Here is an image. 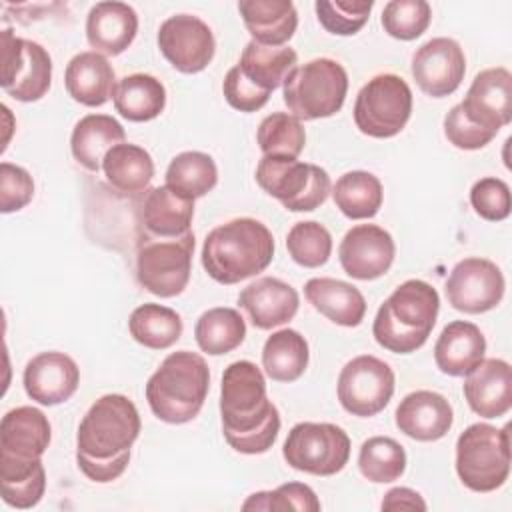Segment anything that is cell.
I'll return each instance as SVG.
<instances>
[{
	"instance_id": "1",
	"label": "cell",
	"mask_w": 512,
	"mask_h": 512,
	"mask_svg": "<svg viewBox=\"0 0 512 512\" xmlns=\"http://www.w3.org/2000/svg\"><path fill=\"white\" fill-rule=\"evenodd\" d=\"M140 428V414L128 396H100L88 408L76 432V464L80 472L98 484L120 478L128 468L130 448Z\"/></svg>"
},
{
	"instance_id": "2",
	"label": "cell",
	"mask_w": 512,
	"mask_h": 512,
	"mask_svg": "<svg viewBox=\"0 0 512 512\" xmlns=\"http://www.w3.org/2000/svg\"><path fill=\"white\" fill-rule=\"evenodd\" d=\"M220 418L226 442L240 454H264L280 432L278 408L266 396L262 370L250 360L226 366L220 384Z\"/></svg>"
},
{
	"instance_id": "3",
	"label": "cell",
	"mask_w": 512,
	"mask_h": 512,
	"mask_svg": "<svg viewBox=\"0 0 512 512\" xmlns=\"http://www.w3.org/2000/svg\"><path fill=\"white\" fill-rule=\"evenodd\" d=\"M274 258V236L256 218H234L208 232L202 244V266L220 284H238L268 268Z\"/></svg>"
},
{
	"instance_id": "4",
	"label": "cell",
	"mask_w": 512,
	"mask_h": 512,
	"mask_svg": "<svg viewBox=\"0 0 512 512\" xmlns=\"http://www.w3.org/2000/svg\"><path fill=\"white\" fill-rule=\"evenodd\" d=\"M438 310L440 296L434 286L418 278L406 280L378 308L372 336L388 352H416L426 344Z\"/></svg>"
},
{
	"instance_id": "5",
	"label": "cell",
	"mask_w": 512,
	"mask_h": 512,
	"mask_svg": "<svg viewBox=\"0 0 512 512\" xmlns=\"http://www.w3.org/2000/svg\"><path fill=\"white\" fill-rule=\"evenodd\" d=\"M210 390L206 360L190 350L168 354L146 382V400L152 414L166 424L194 420Z\"/></svg>"
},
{
	"instance_id": "6",
	"label": "cell",
	"mask_w": 512,
	"mask_h": 512,
	"mask_svg": "<svg viewBox=\"0 0 512 512\" xmlns=\"http://www.w3.org/2000/svg\"><path fill=\"white\" fill-rule=\"evenodd\" d=\"M348 74L332 58H314L296 66L282 82V98L298 120L330 118L344 106Z\"/></svg>"
},
{
	"instance_id": "7",
	"label": "cell",
	"mask_w": 512,
	"mask_h": 512,
	"mask_svg": "<svg viewBox=\"0 0 512 512\" xmlns=\"http://www.w3.org/2000/svg\"><path fill=\"white\" fill-rule=\"evenodd\" d=\"M456 474L472 492H494L510 474L508 426L476 422L456 440Z\"/></svg>"
},
{
	"instance_id": "8",
	"label": "cell",
	"mask_w": 512,
	"mask_h": 512,
	"mask_svg": "<svg viewBox=\"0 0 512 512\" xmlns=\"http://www.w3.org/2000/svg\"><path fill=\"white\" fill-rule=\"evenodd\" d=\"M258 186L286 210L312 212L330 194V176L324 168L288 156H262L256 166Z\"/></svg>"
},
{
	"instance_id": "9",
	"label": "cell",
	"mask_w": 512,
	"mask_h": 512,
	"mask_svg": "<svg viewBox=\"0 0 512 512\" xmlns=\"http://www.w3.org/2000/svg\"><path fill=\"white\" fill-rule=\"evenodd\" d=\"M412 114V90L402 76L378 74L358 92L354 124L370 138H392L404 130Z\"/></svg>"
},
{
	"instance_id": "10",
	"label": "cell",
	"mask_w": 512,
	"mask_h": 512,
	"mask_svg": "<svg viewBox=\"0 0 512 512\" xmlns=\"http://www.w3.org/2000/svg\"><path fill=\"white\" fill-rule=\"evenodd\" d=\"M194 232L180 238H140L136 278L142 288L160 298L184 292L192 272Z\"/></svg>"
},
{
	"instance_id": "11",
	"label": "cell",
	"mask_w": 512,
	"mask_h": 512,
	"mask_svg": "<svg viewBox=\"0 0 512 512\" xmlns=\"http://www.w3.org/2000/svg\"><path fill=\"white\" fill-rule=\"evenodd\" d=\"M282 456L298 472L334 476L348 464L350 438L330 422H298L284 440Z\"/></svg>"
},
{
	"instance_id": "12",
	"label": "cell",
	"mask_w": 512,
	"mask_h": 512,
	"mask_svg": "<svg viewBox=\"0 0 512 512\" xmlns=\"http://www.w3.org/2000/svg\"><path fill=\"white\" fill-rule=\"evenodd\" d=\"M2 90L18 102L40 100L52 82V58L38 42L2 30Z\"/></svg>"
},
{
	"instance_id": "13",
	"label": "cell",
	"mask_w": 512,
	"mask_h": 512,
	"mask_svg": "<svg viewBox=\"0 0 512 512\" xmlns=\"http://www.w3.org/2000/svg\"><path fill=\"white\" fill-rule=\"evenodd\" d=\"M394 384V370L384 360L362 354L344 364L336 392L348 414L370 418L388 406L394 394Z\"/></svg>"
},
{
	"instance_id": "14",
	"label": "cell",
	"mask_w": 512,
	"mask_h": 512,
	"mask_svg": "<svg viewBox=\"0 0 512 512\" xmlns=\"http://www.w3.org/2000/svg\"><path fill=\"white\" fill-rule=\"evenodd\" d=\"M504 288L502 270L492 260L478 256L460 260L444 286L448 304L464 314H482L496 308L504 296Z\"/></svg>"
},
{
	"instance_id": "15",
	"label": "cell",
	"mask_w": 512,
	"mask_h": 512,
	"mask_svg": "<svg viewBox=\"0 0 512 512\" xmlns=\"http://www.w3.org/2000/svg\"><path fill=\"white\" fill-rule=\"evenodd\" d=\"M162 56L182 74L202 72L214 58L216 40L210 26L192 14L166 18L158 30Z\"/></svg>"
},
{
	"instance_id": "16",
	"label": "cell",
	"mask_w": 512,
	"mask_h": 512,
	"mask_svg": "<svg viewBox=\"0 0 512 512\" xmlns=\"http://www.w3.org/2000/svg\"><path fill=\"white\" fill-rule=\"evenodd\" d=\"M464 72V50L446 36L424 42L412 56V76L418 88L432 98L454 94L464 80Z\"/></svg>"
},
{
	"instance_id": "17",
	"label": "cell",
	"mask_w": 512,
	"mask_h": 512,
	"mask_svg": "<svg viewBox=\"0 0 512 512\" xmlns=\"http://www.w3.org/2000/svg\"><path fill=\"white\" fill-rule=\"evenodd\" d=\"M396 246L388 230L376 224L352 226L338 248L342 270L356 280H376L384 276L394 262Z\"/></svg>"
},
{
	"instance_id": "18",
	"label": "cell",
	"mask_w": 512,
	"mask_h": 512,
	"mask_svg": "<svg viewBox=\"0 0 512 512\" xmlns=\"http://www.w3.org/2000/svg\"><path fill=\"white\" fill-rule=\"evenodd\" d=\"M460 106L474 124L498 134L512 120V74L502 66L482 70Z\"/></svg>"
},
{
	"instance_id": "19",
	"label": "cell",
	"mask_w": 512,
	"mask_h": 512,
	"mask_svg": "<svg viewBox=\"0 0 512 512\" xmlns=\"http://www.w3.org/2000/svg\"><path fill=\"white\" fill-rule=\"evenodd\" d=\"M24 390L42 406H56L72 398L80 384L78 364L64 352H40L24 368Z\"/></svg>"
},
{
	"instance_id": "20",
	"label": "cell",
	"mask_w": 512,
	"mask_h": 512,
	"mask_svg": "<svg viewBox=\"0 0 512 512\" xmlns=\"http://www.w3.org/2000/svg\"><path fill=\"white\" fill-rule=\"evenodd\" d=\"M52 438L46 414L34 406H18L0 422V462L42 460Z\"/></svg>"
},
{
	"instance_id": "21",
	"label": "cell",
	"mask_w": 512,
	"mask_h": 512,
	"mask_svg": "<svg viewBox=\"0 0 512 512\" xmlns=\"http://www.w3.org/2000/svg\"><path fill=\"white\" fill-rule=\"evenodd\" d=\"M192 218L194 200L166 184L150 188L142 194L138 206L140 238H180L192 232Z\"/></svg>"
},
{
	"instance_id": "22",
	"label": "cell",
	"mask_w": 512,
	"mask_h": 512,
	"mask_svg": "<svg viewBox=\"0 0 512 512\" xmlns=\"http://www.w3.org/2000/svg\"><path fill=\"white\" fill-rule=\"evenodd\" d=\"M470 410L482 418H500L512 406V368L502 358H482L462 384Z\"/></svg>"
},
{
	"instance_id": "23",
	"label": "cell",
	"mask_w": 512,
	"mask_h": 512,
	"mask_svg": "<svg viewBox=\"0 0 512 512\" xmlns=\"http://www.w3.org/2000/svg\"><path fill=\"white\" fill-rule=\"evenodd\" d=\"M394 422L402 434L418 442H434L448 434L454 422L450 402L432 390H416L406 394L396 412Z\"/></svg>"
},
{
	"instance_id": "24",
	"label": "cell",
	"mask_w": 512,
	"mask_h": 512,
	"mask_svg": "<svg viewBox=\"0 0 512 512\" xmlns=\"http://www.w3.org/2000/svg\"><path fill=\"white\" fill-rule=\"evenodd\" d=\"M238 304L246 310L250 322L258 330H272L296 316L300 296L288 282L274 276H262L242 288Z\"/></svg>"
},
{
	"instance_id": "25",
	"label": "cell",
	"mask_w": 512,
	"mask_h": 512,
	"mask_svg": "<svg viewBox=\"0 0 512 512\" xmlns=\"http://www.w3.org/2000/svg\"><path fill=\"white\" fill-rule=\"evenodd\" d=\"M138 14L124 2H98L86 16V40L104 56L122 54L136 38Z\"/></svg>"
},
{
	"instance_id": "26",
	"label": "cell",
	"mask_w": 512,
	"mask_h": 512,
	"mask_svg": "<svg viewBox=\"0 0 512 512\" xmlns=\"http://www.w3.org/2000/svg\"><path fill=\"white\" fill-rule=\"evenodd\" d=\"M64 84L68 96L82 106H102L114 98L116 74L108 58L100 52L88 50L76 54L64 72Z\"/></svg>"
},
{
	"instance_id": "27",
	"label": "cell",
	"mask_w": 512,
	"mask_h": 512,
	"mask_svg": "<svg viewBox=\"0 0 512 512\" xmlns=\"http://www.w3.org/2000/svg\"><path fill=\"white\" fill-rule=\"evenodd\" d=\"M486 352V338L480 328L466 320L444 326L434 344V362L448 376H466Z\"/></svg>"
},
{
	"instance_id": "28",
	"label": "cell",
	"mask_w": 512,
	"mask_h": 512,
	"mask_svg": "<svg viewBox=\"0 0 512 512\" xmlns=\"http://www.w3.org/2000/svg\"><path fill=\"white\" fill-rule=\"evenodd\" d=\"M238 12L252 40L264 46L286 44L298 28V12L290 0H240Z\"/></svg>"
},
{
	"instance_id": "29",
	"label": "cell",
	"mask_w": 512,
	"mask_h": 512,
	"mask_svg": "<svg viewBox=\"0 0 512 512\" xmlns=\"http://www.w3.org/2000/svg\"><path fill=\"white\" fill-rule=\"evenodd\" d=\"M304 296L316 312L338 326L354 328L364 320L366 300L362 292L348 282L336 278H310L304 284Z\"/></svg>"
},
{
	"instance_id": "30",
	"label": "cell",
	"mask_w": 512,
	"mask_h": 512,
	"mask_svg": "<svg viewBox=\"0 0 512 512\" xmlns=\"http://www.w3.org/2000/svg\"><path fill=\"white\" fill-rule=\"evenodd\" d=\"M126 132L122 124L108 114L82 116L70 136V150L74 160L88 172H98L110 148L124 142Z\"/></svg>"
},
{
	"instance_id": "31",
	"label": "cell",
	"mask_w": 512,
	"mask_h": 512,
	"mask_svg": "<svg viewBox=\"0 0 512 512\" xmlns=\"http://www.w3.org/2000/svg\"><path fill=\"white\" fill-rule=\"evenodd\" d=\"M106 182L124 196L144 194L154 178V160L142 146L120 142L102 160Z\"/></svg>"
},
{
	"instance_id": "32",
	"label": "cell",
	"mask_w": 512,
	"mask_h": 512,
	"mask_svg": "<svg viewBox=\"0 0 512 512\" xmlns=\"http://www.w3.org/2000/svg\"><path fill=\"white\" fill-rule=\"evenodd\" d=\"M116 112L130 122H148L166 108V88L152 74H128L118 80L114 90Z\"/></svg>"
},
{
	"instance_id": "33",
	"label": "cell",
	"mask_w": 512,
	"mask_h": 512,
	"mask_svg": "<svg viewBox=\"0 0 512 512\" xmlns=\"http://www.w3.org/2000/svg\"><path fill=\"white\" fill-rule=\"evenodd\" d=\"M298 54L286 46H264L250 40L236 64L240 72L260 90H276L286 76L296 68Z\"/></svg>"
},
{
	"instance_id": "34",
	"label": "cell",
	"mask_w": 512,
	"mask_h": 512,
	"mask_svg": "<svg viewBox=\"0 0 512 512\" xmlns=\"http://www.w3.org/2000/svg\"><path fill=\"white\" fill-rule=\"evenodd\" d=\"M310 360L306 338L292 328H282L266 338L262 348V368L276 382L298 380Z\"/></svg>"
},
{
	"instance_id": "35",
	"label": "cell",
	"mask_w": 512,
	"mask_h": 512,
	"mask_svg": "<svg viewBox=\"0 0 512 512\" xmlns=\"http://www.w3.org/2000/svg\"><path fill=\"white\" fill-rule=\"evenodd\" d=\"M332 198L336 208L350 220H366L378 214L384 200L382 182L366 170H352L342 174L334 188Z\"/></svg>"
},
{
	"instance_id": "36",
	"label": "cell",
	"mask_w": 512,
	"mask_h": 512,
	"mask_svg": "<svg viewBox=\"0 0 512 512\" xmlns=\"http://www.w3.org/2000/svg\"><path fill=\"white\" fill-rule=\"evenodd\" d=\"M130 336L150 350H166L182 336V318L176 310L162 304H142L132 310L128 320Z\"/></svg>"
},
{
	"instance_id": "37",
	"label": "cell",
	"mask_w": 512,
	"mask_h": 512,
	"mask_svg": "<svg viewBox=\"0 0 512 512\" xmlns=\"http://www.w3.org/2000/svg\"><path fill=\"white\" fill-rule=\"evenodd\" d=\"M194 338L202 352L222 356L236 350L244 342L246 322L234 308H210L196 320Z\"/></svg>"
},
{
	"instance_id": "38",
	"label": "cell",
	"mask_w": 512,
	"mask_h": 512,
	"mask_svg": "<svg viewBox=\"0 0 512 512\" xmlns=\"http://www.w3.org/2000/svg\"><path fill=\"white\" fill-rule=\"evenodd\" d=\"M166 186L196 200L206 196L218 182V168L210 154L188 150L176 154L166 168Z\"/></svg>"
},
{
	"instance_id": "39",
	"label": "cell",
	"mask_w": 512,
	"mask_h": 512,
	"mask_svg": "<svg viewBox=\"0 0 512 512\" xmlns=\"http://www.w3.org/2000/svg\"><path fill=\"white\" fill-rule=\"evenodd\" d=\"M2 500L12 508L36 506L46 490V472L42 460L34 462H0Z\"/></svg>"
},
{
	"instance_id": "40",
	"label": "cell",
	"mask_w": 512,
	"mask_h": 512,
	"mask_svg": "<svg viewBox=\"0 0 512 512\" xmlns=\"http://www.w3.org/2000/svg\"><path fill=\"white\" fill-rule=\"evenodd\" d=\"M360 474L374 484L398 480L406 470V452L390 436H372L362 442L358 452Z\"/></svg>"
},
{
	"instance_id": "41",
	"label": "cell",
	"mask_w": 512,
	"mask_h": 512,
	"mask_svg": "<svg viewBox=\"0 0 512 512\" xmlns=\"http://www.w3.org/2000/svg\"><path fill=\"white\" fill-rule=\"evenodd\" d=\"M256 140L264 156L298 158L306 144V132L296 116L288 112H272L260 122Z\"/></svg>"
},
{
	"instance_id": "42",
	"label": "cell",
	"mask_w": 512,
	"mask_h": 512,
	"mask_svg": "<svg viewBox=\"0 0 512 512\" xmlns=\"http://www.w3.org/2000/svg\"><path fill=\"white\" fill-rule=\"evenodd\" d=\"M290 258L302 268H320L332 254V236L316 220L296 222L286 236Z\"/></svg>"
},
{
	"instance_id": "43",
	"label": "cell",
	"mask_w": 512,
	"mask_h": 512,
	"mask_svg": "<svg viewBox=\"0 0 512 512\" xmlns=\"http://www.w3.org/2000/svg\"><path fill=\"white\" fill-rule=\"evenodd\" d=\"M432 20V8L424 0H392L384 6L380 22L388 36L410 42L422 36Z\"/></svg>"
},
{
	"instance_id": "44",
	"label": "cell",
	"mask_w": 512,
	"mask_h": 512,
	"mask_svg": "<svg viewBox=\"0 0 512 512\" xmlns=\"http://www.w3.org/2000/svg\"><path fill=\"white\" fill-rule=\"evenodd\" d=\"M242 510H266V512H286V510H302V512H318L320 500L316 492L302 482H288L274 490H262L250 494Z\"/></svg>"
},
{
	"instance_id": "45",
	"label": "cell",
	"mask_w": 512,
	"mask_h": 512,
	"mask_svg": "<svg viewBox=\"0 0 512 512\" xmlns=\"http://www.w3.org/2000/svg\"><path fill=\"white\" fill-rule=\"evenodd\" d=\"M372 0H318L314 4L320 26L336 36L356 34L370 18Z\"/></svg>"
},
{
	"instance_id": "46",
	"label": "cell",
	"mask_w": 512,
	"mask_h": 512,
	"mask_svg": "<svg viewBox=\"0 0 512 512\" xmlns=\"http://www.w3.org/2000/svg\"><path fill=\"white\" fill-rule=\"evenodd\" d=\"M470 204L474 212L488 220V222H500L510 216V188L504 180L486 176L474 182L470 190Z\"/></svg>"
},
{
	"instance_id": "47",
	"label": "cell",
	"mask_w": 512,
	"mask_h": 512,
	"mask_svg": "<svg viewBox=\"0 0 512 512\" xmlns=\"http://www.w3.org/2000/svg\"><path fill=\"white\" fill-rule=\"evenodd\" d=\"M34 196L30 172L12 162L0 164V210L4 214L22 210Z\"/></svg>"
},
{
	"instance_id": "48",
	"label": "cell",
	"mask_w": 512,
	"mask_h": 512,
	"mask_svg": "<svg viewBox=\"0 0 512 512\" xmlns=\"http://www.w3.org/2000/svg\"><path fill=\"white\" fill-rule=\"evenodd\" d=\"M444 136L448 138V142L452 146H456L460 150H480L486 144H490L496 134L474 124L464 114L462 106L456 104L444 116Z\"/></svg>"
},
{
	"instance_id": "49",
	"label": "cell",
	"mask_w": 512,
	"mask_h": 512,
	"mask_svg": "<svg viewBox=\"0 0 512 512\" xmlns=\"http://www.w3.org/2000/svg\"><path fill=\"white\" fill-rule=\"evenodd\" d=\"M222 92H224V98L226 102L234 108V110H240V112H256L260 110L270 94L256 88L242 72L238 66H232L226 76H224V82H222Z\"/></svg>"
},
{
	"instance_id": "50",
	"label": "cell",
	"mask_w": 512,
	"mask_h": 512,
	"mask_svg": "<svg viewBox=\"0 0 512 512\" xmlns=\"http://www.w3.org/2000/svg\"><path fill=\"white\" fill-rule=\"evenodd\" d=\"M380 506L382 510H426L424 498L416 490L404 486L388 490Z\"/></svg>"
}]
</instances>
